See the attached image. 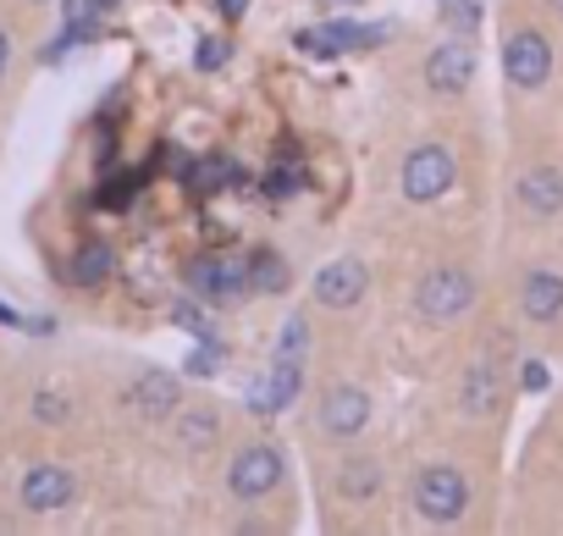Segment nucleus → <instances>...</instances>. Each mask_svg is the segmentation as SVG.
<instances>
[{
  "label": "nucleus",
  "mask_w": 563,
  "mask_h": 536,
  "mask_svg": "<svg viewBox=\"0 0 563 536\" xmlns=\"http://www.w3.org/2000/svg\"><path fill=\"white\" fill-rule=\"evenodd\" d=\"M67 503H73V475L62 464H34L23 475V508L29 514H56Z\"/></svg>",
  "instance_id": "obj_8"
},
{
  "label": "nucleus",
  "mask_w": 563,
  "mask_h": 536,
  "mask_svg": "<svg viewBox=\"0 0 563 536\" xmlns=\"http://www.w3.org/2000/svg\"><path fill=\"white\" fill-rule=\"evenodd\" d=\"M376 34L371 29H354V23H332V29H316V34H299L305 51L316 56H332V51H349V45H371Z\"/></svg>",
  "instance_id": "obj_14"
},
{
  "label": "nucleus",
  "mask_w": 563,
  "mask_h": 536,
  "mask_svg": "<svg viewBox=\"0 0 563 536\" xmlns=\"http://www.w3.org/2000/svg\"><path fill=\"white\" fill-rule=\"evenodd\" d=\"M470 492H464V475L453 464H426L420 481H415V508L431 519V525H453L464 514Z\"/></svg>",
  "instance_id": "obj_1"
},
{
  "label": "nucleus",
  "mask_w": 563,
  "mask_h": 536,
  "mask_svg": "<svg viewBox=\"0 0 563 536\" xmlns=\"http://www.w3.org/2000/svg\"><path fill=\"white\" fill-rule=\"evenodd\" d=\"M365 283H371L365 260L343 254V260H332V265H321V272H316V299H321L327 310H349V305L365 299Z\"/></svg>",
  "instance_id": "obj_5"
},
{
  "label": "nucleus",
  "mask_w": 563,
  "mask_h": 536,
  "mask_svg": "<svg viewBox=\"0 0 563 536\" xmlns=\"http://www.w3.org/2000/svg\"><path fill=\"white\" fill-rule=\"evenodd\" d=\"M470 299H475V283L459 265H442V272H431L420 283V316L426 321H453L459 310H470Z\"/></svg>",
  "instance_id": "obj_3"
},
{
  "label": "nucleus",
  "mask_w": 563,
  "mask_h": 536,
  "mask_svg": "<svg viewBox=\"0 0 563 536\" xmlns=\"http://www.w3.org/2000/svg\"><path fill=\"white\" fill-rule=\"evenodd\" d=\"M470 78H475V56H470V45H437V51H431V62H426V84H431L437 95H459V89H470Z\"/></svg>",
  "instance_id": "obj_10"
},
{
  "label": "nucleus",
  "mask_w": 563,
  "mask_h": 536,
  "mask_svg": "<svg viewBox=\"0 0 563 536\" xmlns=\"http://www.w3.org/2000/svg\"><path fill=\"white\" fill-rule=\"evenodd\" d=\"M133 194H139V177L128 172V177H111V183L100 188V205H106V210H128V205H133Z\"/></svg>",
  "instance_id": "obj_20"
},
{
  "label": "nucleus",
  "mask_w": 563,
  "mask_h": 536,
  "mask_svg": "<svg viewBox=\"0 0 563 536\" xmlns=\"http://www.w3.org/2000/svg\"><path fill=\"white\" fill-rule=\"evenodd\" d=\"M519 199H525V210H536V216H552V210H563V172H552V166H536V172H525V183H519Z\"/></svg>",
  "instance_id": "obj_12"
},
{
  "label": "nucleus",
  "mask_w": 563,
  "mask_h": 536,
  "mask_svg": "<svg viewBox=\"0 0 563 536\" xmlns=\"http://www.w3.org/2000/svg\"><path fill=\"white\" fill-rule=\"evenodd\" d=\"M227 481H232L238 497H265V492L282 481V453H276L271 442H254V448H243V453L232 459Z\"/></svg>",
  "instance_id": "obj_6"
},
{
  "label": "nucleus",
  "mask_w": 563,
  "mask_h": 536,
  "mask_svg": "<svg viewBox=\"0 0 563 536\" xmlns=\"http://www.w3.org/2000/svg\"><path fill=\"white\" fill-rule=\"evenodd\" d=\"M525 387L541 393V387H547V365H525Z\"/></svg>",
  "instance_id": "obj_26"
},
{
  "label": "nucleus",
  "mask_w": 563,
  "mask_h": 536,
  "mask_svg": "<svg viewBox=\"0 0 563 536\" xmlns=\"http://www.w3.org/2000/svg\"><path fill=\"white\" fill-rule=\"evenodd\" d=\"M177 321H183V327H194V332L205 338V316H199L194 305H177Z\"/></svg>",
  "instance_id": "obj_25"
},
{
  "label": "nucleus",
  "mask_w": 563,
  "mask_h": 536,
  "mask_svg": "<svg viewBox=\"0 0 563 536\" xmlns=\"http://www.w3.org/2000/svg\"><path fill=\"white\" fill-rule=\"evenodd\" d=\"M243 7H249V0H221V12H227V18H238Z\"/></svg>",
  "instance_id": "obj_29"
},
{
  "label": "nucleus",
  "mask_w": 563,
  "mask_h": 536,
  "mask_svg": "<svg viewBox=\"0 0 563 536\" xmlns=\"http://www.w3.org/2000/svg\"><path fill=\"white\" fill-rule=\"evenodd\" d=\"M210 420H216V415H194V420H188V442H210V437H216Z\"/></svg>",
  "instance_id": "obj_24"
},
{
  "label": "nucleus",
  "mask_w": 563,
  "mask_h": 536,
  "mask_svg": "<svg viewBox=\"0 0 563 536\" xmlns=\"http://www.w3.org/2000/svg\"><path fill=\"white\" fill-rule=\"evenodd\" d=\"M106 277H111V249H106L100 238H89V243L73 254V283H78V288H100Z\"/></svg>",
  "instance_id": "obj_16"
},
{
  "label": "nucleus",
  "mask_w": 563,
  "mask_h": 536,
  "mask_svg": "<svg viewBox=\"0 0 563 536\" xmlns=\"http://www.w3.org/2000/svg\"><path fill=\"white\" fill-rule=\"evenodd\" d=\"M216 56H227L221 45H199V67H216Z\"/></svg>",
  "instance_id": "obj_27"
},
{
  "label": "nucleus",
  "mask_w": 563,
  "mask_h": 536,
  "mask_svg": "<svg viewBox=\"0 0 563 536\" xmlns=\"http://www.w3.org/2000/svg\"><path fill=\"white\" fill-rule=\"evenodd\" d=\"M376 481H382V475H376V459H349V464L338 470V492H343V497H354V503H360V497H371V492H376Z\"/></svg>",
  "instance_id": "obj_18"
},
{
  "label": "nucleus",
  "mask_w": 563,
  "mask_h": 536,
  "mask_svg": "<svg viewBox=\"0 0 563 536\" xmlns=\"http://www.w3.org/2000/svg\"><path fill=\"white\" fill-rule=\"evenodd\" d=\"M448 23L453 29H475V7L470 0H448Z\"/></svg>",
  "instance_id": "obj_22"
},
{
  "label": "nucleus",
  "mask_w": 563,
  "mask_h": 536,
  "mask_svg": "<svg viewBox=\"0 0 563 536\" xmlns=\"http://www.w3.org/2000/svg\"><path fill=\"white\" fill-rule=\"evenodd\" d=\"M497 404V382H492V371H470V382H464V409L470 415H486Z\"/></svg>",
  "instance_id": "obj_19"
},
{
  "label": "nucleus",
  "mask_w": 563,
  "mask_h": 536,
  "mask_svg": "<svg viewBox=\"0 0 563 536\" xmlns=\"http://www.w3.org/2000/svg\"><path fill=\"white\" fill-rule=\"evenodd\" d=\"M365 420H371V398H365L360 387H332V393L321 398V431L354 437V431H365Z\"/></svg>",
  "instance_id": "obj_9"
},
{
  "label": "nucleus",
  "mask_w": 563,
  "mask_h": 536,
  "mask_svg": "<svg viewBox=\"0 0 563 536\" xmlns=\"http://www.w3.org/2000/svg\"><path fill=\"white\" fill-rule=\"evenodd\" d=\"M294 393H299V360H276V371H271L265 382H254V387H249V409L276 415V409L288 404Z\"/></svg>",
  "instance_id": "obj_11"
},
{
  "label": "nucleus",
  "mask_w": 563,
  "mask_h": 536,
  "mask_svg": "<svg viewBox=\"0 0 563 536\" xmlns=\"http://www.w3.org/2000/svg\"><path fill=\"white\" fill-rule=\"evenodd\" d=\"M249 288H265V294L288 288V265H282V254H271V249L249 254Z\"/></svg>",
  "instance_id": "obj_17"
},
{
  "label": "nucleus",
  "mask_w": 563,
  "mask_h": 536,
  "mask_svg": "<svg viewBox=\"0 0 563 536\" xmlns=\"http://www.w3.org/2000/svg\"><path fill=\"white\" fill-rule=\"evenodd\" d=\"M34 7H40V0H34Z\"/></svg>",
  "instance_id": "obj_30"
},
{
  "label": "nucleus",
  "mask_w": 563,
  "mask_h": 536,
  "mask_svg": "<svg viewBox=\"0 0 563 536\" xmlns=\"http://www.w3.org/2000/svg\"><path fill=\"white\" fill-rule=\"evenodd\" d=\"M34 409H40V420H45V415H51V420H62V415H67V404H62L56 393H40V398H34Z\"/></svg>",
  "instance_id": "obj_23"
},
{
  "label": "nucleus",
  "mask_w": 563,
  "mask_h": 536,
  "mask_svg": "<svg viewBox=\"0 0 563 536\" xmlns=\"http://www.w3.org/2000/svg\"><path fill=\"white\" fill-rule=\"evenodd\" d=\"M188 283L199 288V299H238L249 288V260L243 254H210L188 272Z\"/></svg>",
  "instance_id": "obj_7"
},
{
  "label": "nucleus",
  "mask_w": 563,
  "mask_h": 536,
  "mask_svg": "<svg viewBox=\"0 0 563 536\" xmlns=\"http://www.w3.org/2000/svg\"><path fill=\"white\" fill-rule=\"evenodd\" d=\"M503 73H508V84H519V89H541L547 84V73H552V45L541 40V34H514L508 45H503Z\"/></svg>",
  "instance_id": "obj_4"
},
{
  "label": "nucleus",
  "mask_w": 563,
  "mask_h": 536,
  "mask_svg": "<svg viewBox=\"0 0 563 536\" xmlns=\"http://www.w3.org/2000/svg\"><path fill=\"white\" fill-rule=\"evenodd\" d=\"M133 404H139L150 420H166V415L177 409V376H144V382L133 387Z\"/></svg>",
  "instance_id": "obj_15"
},
{
  "label": "nucleus",
  "mask_w": 563,
  "mask_h": 536,
  "mask_svg": "<svg viewBox=\"0 0 563 536\" xmlns=\"http://www.w3.org/2000/svg\"><path fill=\"white\" fill-rule=\"evenodd\" d=\"M453 177H459V166H453V155H448L442 144H420V150L404 161V194H409L415 205L442 199V194L453 188Z\"/></svg>",
  "instance_id": "obj_2"
},
{
  "label": "nucleus",
  "mask_w": 563,
  "mask_h": 536,
  "mask_svg": "<svg viewBox=\"0 0 563 536\" xmlns=\"http://www.w3.org/2000/svg\"><path fill=\"white\" fill-rule=\"evenodd\" d=\"M7 62H12V40L0 34V73H7Z\"/></svg>",
  "instance_id": "obj_28"
},
{
  "label": "nucleus",
  "mask_w": 563,
  "mask_h": 536,
  "mask_svg": "<svg viewBox=\"0 0 563 536\" xmlns=\"http://www.w3.org/2000/svg\"><path fill=\"white\" fill-rule=\"evenodd\" d=\"M305 338H310L305 321H288V338H282V354L276 360H305Z\"/></svg>",
  "instance_id": "obj_21"
},
{
  "label": "nucleus",
  "mask_w": 563,
  "mask_h": 536,
  "mask_svg": "<svg viewBox=\"0 0 563 536\" xmlns=\"http://www.w3.org/2000/svg\"><path fill=\"white\" fill-rule=\"evenodd\" d=\"M558 310H563V277H552V272L525 277V316L530 321H552Z\"/></svg>",
  "instance_id": "obj_13"
}]
</instances>
